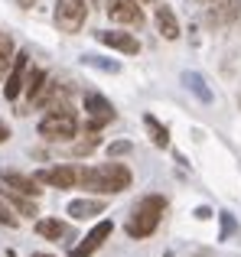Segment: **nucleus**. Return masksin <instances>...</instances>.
Returning <instances> with one entry per match:
<instances>
[{
	"label": "nucleus",
	"instance_id": "nucleus-1",
	"mask_svg": "<svg viewBox=\"0 0 241 257\" xmlns=\"http://www.w3.org/2000/svg\"><path fill=\"white\" fill-rule=\"evenodd\" d=\"M131 182H134V176L124 163H101V166H85V170H78V186L88 189V192H98V195L127 192Z\"/></svg>",
	"mask_w": 241,
	"mask_h": 257
},
{
	"label": "nucleus",
	"instance_id": "nucleus-2",
	"mask_svg": "<svg viewBox=\"0 0 241 257\" xmlns=\"http://www.w3.org/2000/svg\"><path fill=\"white\" fill-rule=\"evenodd\" d=\"M163 215H166V199H163V195H144V199L134 205L131 218H127V234L137 238V241L150 238V234L160 228Z\"/></svg>",
	"mask_w": 241,
	"mask_h": 257
},
{
	"label": "nucleus",
	"instance_id": "nucleus-3",
	"mask_svg": "<svg viewBox=\"0 0 241 257\" xmlns=\"http://www.w3.org/2000/svg\"><path fill=\"white\" fill-rule=\"evenodd\" d=\"M39 137L46 140H75L78 137V117L72 107H59V111H46L39 120Z\"/></svg>",
	"mask_w": 241,
	"mask_h": 257
},
{
	"label": "nucleus",
	"instance_id": "nucleus-4",
	"mask_svg": "<svg viewBox=\"0 0 241 257\" xmlns=\"http://www.w3.org/2000/svg\"><path fill=\"white\" fill-rule=\"evenodd\" d=\"M56 26L62 33H78L88 20V0H56Z\"/></svg>",
	"mask_w": 241,
	"mask_h": 257
},
{
	"label": "nucleus",
	"instance_id": "nucleus-5",
	"mask_svg": "<svg viewBox=\"0 0 241 257\" xmlns=\"http://www.w3.org/2000/svg\"><path fill=\"white\" fill-rule=\"evenodd\" d=\"M85 117H88V127H85V131H101L104 124L114 120V104H111L104 94L88 91L85 94Z\"/></svg>",
	"mask_w": 241,
	"mask_h": 257
},
{
	"label": "nucleus",
	"instance_id": "nucleus-6",
	"mask_svg": "<svg viewBox=\"0 0 241 257\" xmlns=\"http://www.w3.org/2000/svg\"><path fill=\"white\" fill-rule=\"evenodd\" d=\"M104 13H108L111 23L120 26H144V10H140V0H104Z\"/></svg>",
	"mask_w": 241,
	"mask_h": 257
},
{
	"label": "nucleus",
	"instance_id": "nucleus-7",
	"mask_svg": "<svg viewBox=\"0 0 241 257\" xmlns=\"http://www.w3.org/2000/svg\"><path fill=\"white\" fill-rule=\"evenodd\" d=\"M26 69H30V56H26V52H17V56H13L10 72H7V85H4V98L7 101H17L20 94H23Z\"/></svg>",
	"mask_w": 241,
	"mask_h": 257
},
{
	"label": "nucleus",
	"instance_id": "nucleus-8",
	"mask_svg": "<svg viewBox=\"0 0 241 257\" xmlns=\"http://www.w3.org/2000/svg\"><path fill=\"white\" fill-rule=\"evenodd\" d=\"M111 231H114V221H108V218H104V221H98V225L91 228L88 234H85V241H82V244H75V247H72V257H91V254L98 251V247L104 244V241L111 238Z\"/></svg>",
	"mask_w": 241,
	"mask_h": 257
},
{
	"label": "nucleus",
	"instance_id": "nucleus-9",
	"mask_svg": "<svg viewBox=\"0 0 241 257\" xmlns=\"http://www.w3.org/2000/svg\"><path fill=\"white\" fill-rule=\"evenodd\" d=\"M36 179H39V186L75 189L78 186V170H75V166H49V170H39Z\"/></svg>",
	"mask_w": 241,
	"mask_h": 257
},
{
	"label": "nucleus",
	"instance_id": "nucleus-10",
	"mask_svg": "<svg viewBox=\"0 0 241 257\" xmlns=\"http://www.w3.org/2000/svg\"><path fill=\"white\" fill-rule=\"evenodd\" d=\"M98 43L111 46V49L124 52V56H137V52H140L137 36H131V33H117V30H101V33H98Z\"/></svg>",
	"mask_w": 241,
	"mask_h": 257
},
{
	"label": "nucleus",
	"instance_id": "nucleus-11",
	"mask_svg": "<svg viewBox=\"0 0 241 257\" xmlns=\"http://www.w3.org/2000/svg\"><path fill=\"white\" fill-rule=\"evenodd\" d=\"M0 182L10 186V189H17V192H23V195H30V199H36V195L43 192L36 176H23V173H17V170H0Z\"/></svg>",
	"mask_w": 241,
	"mask_h": 257
},
{
	"label": "nucleus",
	"instance_id": "nucleus-12",
	"mask_svg": "<svg viewBox=\"0 0 241 257\" xmlns=\"http://www.w3.org/2000/svg\"><path fill=\"white\" fill-rule=\"evenodd\" d=\"M209 23L215 26H225V23H235L238 13H241V0H215V4H209Z\"/></svg>",
	"mask_w": 241,
	"mask_h": 257
},
{
	"label": "nucleus",
	"instance_id": "nucleus-13",
	"mask_svg": "<svg viewBox=\"0 0 241 257\" xmlns=\"http://www.w3.org/2000/svg\"><path fill=\"white\" fill-rule=\"evenodd\" d=\"M153 23H157V30H160L163 39H179V20L166 4H160L157 10H153Z\"/></svg>",
	"mask_w": 241,
	"mask_h": 257
},
{
	"label": "nucleus",
	"instance_id": "nucleus-14",
	"mask_svg": "<svg viewBox=\"0 0 241 257\" xmlns=\"http://www.w3.org/2000/svg\"><path fill=\"white\" fill-rule=\"evenodd\" d=\"M101 212H104V202L101 199H75V202H69V215H72V218H78V221L95 218V215H101Z\"/></svg>",
	"mask_w": 241,
	"mask_h": 257
},
{
	"label": "nucleus",
	"instance_id": "nucleus-15",
	"mask_svg": "<svg viewBox=\"0 0 241 257\" xmlns=\"http://www.w3.org/2000/svg\"><path fill=\"white\" fill-rule=\"evenodd\" d=\"M4 199L13 205V212H20V215H26V218H33L36 215V202L30 199V195H23V192H17V189H10V186H4Z\"/></svg>",
	"mask_w": 241,
	"mask_h": 257
},
{
	"label": "nucleus",
	"instance_id": "nucleus-16",
	"mask_svg": "<svg viewBox=\"0 0 241 257\" xmlns=\"http://www.w3.org/2000/svg\"><path fill=\"white\" fill-rule=\"evenodd\" d=\"M36 234H43V238H49V241H59V238H69V225L59 221V218H39Z\"/></svg>",
	"mask_w": 241,
	"mask_h": 257
},
{
	"label": "nucleus",
	"instance_id": "nucleus-17",
	"mask_svg": "<svg viewBox=\"0 0 241 257\" xmlns=\"http://www.w3.org/2000/svg\"><path fill=\"white\" fill-rule=\"evenodd\" d=\"M144 127H147V134H150L153 147H170V131H166L153 114H147V117H144Z\"/></svg>",
	"mask_w": 241,
	"mask_h": 257
},
{
	"label": "nucleus",
	"instance_id": "nucleus-18",
	"mask_svg": "<svg viewBox=\"0 0 241 257\" xmlns=\"http://www.w3.org/2000/svg\"><path fill=\"white\" fill-rule=\"evenodd\" d=\"M43 85H46V72H43V69H26L23 91H26V98H30V104L36 101V94L43 91Z\"/></svg>",
	"mask_w": 241,
	"mask_h": 257
},
{
	"label": "nucleus",
	"instance_id": "nucleus-19",
	"mask_svg": "<svg viewBox=\"0 0 241 257\" xmlns=\"http://www.w3.org/2000/svg\"><path fill=\"white\" fill-rule=\"evenodd\" d=\"M13 39L7 36V33H0V82L7 78V72H10V65H13Z\"/></svg>",
	"mask_w": 241,
	"mask_h": 257
},
{
	"label": "nucleus",
	"instance_id": "nucleus-20",
	"mask_svg": "<svg viewBox=\"0 0 241 257\" xmlns=\"http://www.w3.org/2000/svg\"><path fill=\"white\" fill-rule=\"evenodd\" d=\"M98 144H101V137H98V131H85V137L72 144V157H88V153L95 150Z\"/></svg>",
	"mask_w": 241,
	"mask_h": 257
},
{
	"label": "nucleus",
	"instance_id": "nucleus-21",
	"mask_svg": "<svg viewBox=\"0 0 241 257\" xmlns=\"http://www.w3.org/2000/svg\"><path fill=\"white\" fill-rule=\"evenodd\" d=\"M0 225H7V228H17L20 225V215L13 212V205L4 199V195H0Z\"/></svg>",
	"mask_w": 241,
	"mask_h": 257
},
{
	"label": "nucleus",
	"instance_id": "nucleus-22",
	"mask_svg": "<svg viewBox=\"0 0 241 257\" xmlns=\"http://www.w3.org/2000/svg\"><path fill=\"white\" fill-rule=\"evenodd\" d=\"M183 82H186V88H192V91H196L202 101H212V91L205 88V82H202L199 75H189V72H186V75H183Z\"/></svg>",
	"mask_w": 241,
	"mask_h": 257
},
{
	"label": "nucleus",
	"instance_id": "nucleus-23",
	"mask_svg": "<svg viewBox=\"0 0 241 257\" xmlns=\"http://www.w3.org/2000/svg\"><path fill=\"white\" fill-rule=\"evenodd\" d=\"M218 221H222V241H228L231 234H238V225L228 212H218Z\"/></svg>",
	"mask_w": 241,
	"mask_h": 257
},
{
	"label": "nucleus",
	"instance_id": "nucleus-24",
	"mask_svg": "<svg viewBox=\"0 0 241 257\" xmlns=\"http://www.w3.org/2000/svg\"><path fill=\"white\" fill-rule=\"evenodd\" d=\"M85 62H88V65H95V69H104V72H117V69H120L117 62H101L98 56H85Z\"/></svg>",
	"mask_w": 241,
	"mask_h": 257
},
{
	"label": "nucleus",
	"instance_id": "nucleus-25",
	"mask_svg": "<svg viewBox=\"0 0 241 257\" xmlns=\"http://www.w3.org/2000/svg\"><path fill=\"white\" fill-rule=\"evenodd\" d=\"M124 153H131V144H127V140H117V144L108 147V157H124Z\"/></svg>",
	"mask_w": 241,
	"mask_h": 257
},
{
	"label": "nucleus",
	"instance_id": "nucleus-26",
	"mask_svg": "<svg viewBox=\"0 0 241 257\" xmlns=\"http://www.w3.org/2000/svg\"><path fill=\"white\" fill-rule=\"evenodd\" d=\"M7 137H10V127H7L4 120H0V144H7Z\"/></svg>",
	"mask_w": 241,
	"mask_h": 257
},
{
	"label": "nucleus",
	"instance_id": "nucleus-27",
	"mask_svg": "<svg viewBox=\"0 0 241 257\" xmlns=\"http://www.w3.org/2000/svg\"><path fill=\"white\" fill-rule=\"evenodd\" d=\"M33 257H52V254H33Z\"/></svg>",
	"mask_w": 241,
	"mask_h": 257
},
{
	"label": "nucleus",
	"instance_id": "nucleus-28",
	"mask_svg": "<svg viewBox=\"0 0 241 257\" xmlns=\"http://www.w3.org/2000/svg\"><path fill=\"white\" fill-rule=\"evenodd\" d=\"M140 4H157V0H140Z\"/></svg>",
	"mask_w": 241,
	"mask_h": 257
},
{
	"label": "nucleus",
	"instance_id": "nucleus-29",
	"mask_svg": "<svg viewBox=\"0 0 241 257\" xmlns=\"http://www.w3.org/2000/svg\"><path fill=\"white\" fill-rule=\"evenodd\" d=\"M209 4H215V0H209Z\"/></svg>",
	"mask_w": 241,
	"mask_h": 257
}]
</instances>
